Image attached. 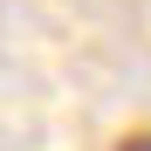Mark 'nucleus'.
I'll use <instances>...</instances> for the list:
<instances>
[{"mask_svg":"<svg viewBox=\"0 0 151 151\" xmlns=\"http://www.w3.org/2000/svg\"><path fill=\"white\" fill-rule=\"evenodd\" d=\"M0 151H7V137H0Z\"/></svg>","mask_w":151,"mask_h":151,"instance_id":"f03ea898","label":"nucleus"},{"mask_svg":"<svg viewBox=\"0 0 151 151\" xmlns=\"http://www.w3.org/2000/svg\"><path fill=\"white\" fill-rule=\"evenodd\" d=\"M117 151H151V131H131V137H124Z\"/></svg>","mask_w":151,"mask_h":151,"instance_id":"f257e3e1","label":"nucleus"}]
</instances>
